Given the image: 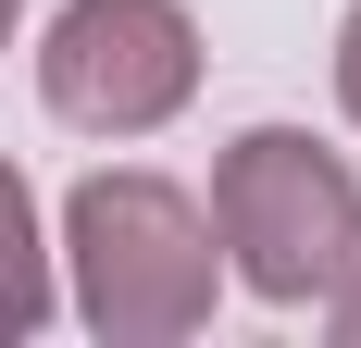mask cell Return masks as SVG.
Masks as SVG:
<instances>
[{"instance_id": "6da1fadb", "label": "cell", "mask_w": 361, "mask_h": 348, "mask_svg": "<svg viewBox=\"0 0 361 348\" xmlns=\"http://www.w3.org/2000/svg\"><path fill=\"white\" fill-rule=\"evenodd\" d=\"M63 261H75V311L87 336L112 348H175L212 323V286H224V249H212V211L162 187V174H87L63 199Z\"/></svg>"}, {"instance_id": "7a4b0ae2", "label": "cell", "mask_w": 361, "mask_h": 348, "mask_svg": "<svg viewBox=\"0 0 361 348\" xmlns=\"http://www.w3.org/2000/svg\"><path fill=\"white\" fill-rule=\"evenodd\" d=\"M212 249H224V274L250 299H274V311L324 299L361 261V174L324 137H299V125L224 137V162H212Z\"/></svg>"}, {"instance_id": "3957f363", "label": "cell", "mask_w": 361, "mask_h": 348, "mask_svg": "<svg viewBox=\"0 0 361 348\" xmlns=\"http://www.w3.org/2000/svg\"><path fill=\"white\" fill-rule=\"evenodd\" d=\"M37 100L75 137H149L200 100V25L187 0H63L37 37Z\"/></svg>"}, {"instance_id": "277c9868", "label": "cell", "mask_w": 361, "mask_h": 348, "mask_svg": "<svg viewBox=\"0 0 361 348\" xmlns=\"http://www.w3.org/2000/svg\"><path fill=\"white\" fill-rule=\"evenodd\" d=\"M50 323V237H37V199H25V174L0 162V348L37 336Z\"/></svg>"}, {"instance_id": "5b68a950", "label": "cell", "mask_w": 361, "mask_h": 348, "mask_svg": "<svg viewBox=\"0 0 361 348\" xmlns=\"http://www.w3.org/2000/svg\"><path fill=\"white\" fill-rule=\"evenodd\" d=\"M336 100H349V125H361V0H349V25H336Z\"/></svg>"}, {"instance_id": "8992f818", "label": "cell", "mask_w": 361, "mask_h": 348, "mask_svg": "<svg viewBox=\"0 0 361 348\" xmlns=\"http://www.w3.org/2000/svg\"><path fill=\"white\" fill-rule=\"evenodd\" d=\"M324 311H336V336H349V348H361V261H349V274H336V286H324Z\"/></svg>"}, {"instance_id": "52a82bcc", "label": "cell", "mask_w": 361, "mask_h": 348, "mask_svg": "<svg viewBox=\"0 0 361 348\" xmlns=\"http://www.w3.org/2000/svg\"><path fill=\"white\" fill-rule=\"evenodd\" d=\"M13 13H25V0H0V50H13Z\"/></svg>"}]
</instances>
